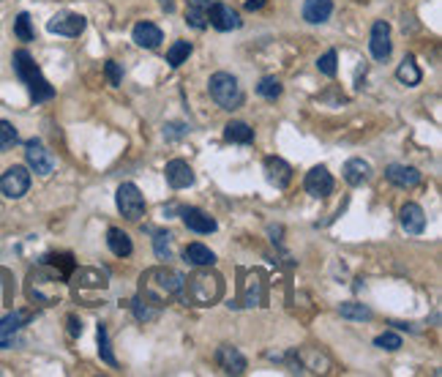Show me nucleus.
I'll list each match as a JSON object with an SVG mask.
<instances>
[{
	"label": "nucleus",
	"mask_w": 442,
	"mask_h": 377,
	"mask_svg": "<svg viewBox=\"0 0 442 377\" xmlns=\"http://www.w3.org/2000/svg\"><path fill=\"white\" fill-rule=\"evenodd\" d=\"M306 191L317 197V200H322V197H328L330 191H333V175L325 170V167H314V170H309V175H306Z\"/></svg>",
	"instance_id": "obj_14"
},
{
	"label": "nucleus",
	"mask_w": 442,
	"mask_h": 377,
	"mask_svg": "<svg viewBox=\"0 0 442 377\" xmlns=\"http://www.w3.org/2000/svg\"><path fill=\"white\" fill-rule=\"evenodd\" d=\"M385 178L399 188H412L420 184V172L415 167H407V164H390L385 170Z\"/></svg>",
	"instance_id": "obj_17"
},
{
	"label": "nucleus",
	"mask_w": 442,
	"mask_h": 377,
	"mask_svg": "<svg viewBox=\"0 0 442 377\" xmlns=\"http://www.w3.org/2000/svg\"><path fill=\"white\" fill-rule=\"evenodd\" d=\"M374 345L382 347V350H399L402 347V337L393 334V331H385V334H379L377 339H374Z\"/></svg>",
	"instance_id": "obj_37"
},
{
	"label": "nucleus",
	"mask_w": 442,
	"mask_h": 377,
	"mask_svg": "<svg viewBox=\"0 0 442 377\" xmlns=\"http://www.w3.org/2000/svg\"><path fill=\"white\" fill-rule=\"evenodd\" d=\"M107 244H109V249H112L115 257H128V254L134 251V244H131L128 232H123L121 227H109V232H107Z\"/></svg>",
	"instance_id": "obj_26"
},
{
	"label": "nucleus",
	"mask_w": 442,
	"mask_h": 377,
	"mask_svg": "<svg viewBox=\"0 0 442 377\" xmlns=\"http://www.w3.org/2000/svg\"><path fill=\"white\" fill-rule=\"evenodd\" d=\"M115 202H118V211L128 221H139L145 216V197L134 184H121L118 194H115Z\"/></svg>",
	"instance_id": "obj_5"
},
{
	"label": "nucleus",
	"mask_w": 442,
	"mask_h": 377,
	"mask_svg": "<svg viewBox=\"0 0 442 377\" xmlns=\"http://www.w3.org/2000/svg\"><path fill=\"white\" fill-rule=\"evenodd\" d=\"M216 361H219V367L227 375H243L246 367H249L246 358H243V353L232 345H221L219 350H216Z\"/></svg>",
	"instance_id": "obj_12"
},
{
	"label": "nucleus",
	"mask_w": 442,
	"mask_h": 377,
	"mask_svg": "<svg viewBox=\"0 0 442 377\" xmlns=\"http://www.w3.org/2000/svg\"><path fill=\"white\" fill-rule=\"evenodd\" d=\"M265 178H268V184H273L276 188H287L289 181H292V167L287 164L284 158L268 156L265 158Z\"/></svg>",
	"instance_id": "obj_15"
},
{
	"label": "nucleus",
	"mask_w": 442,
	"mask_h": 377,
	"mask_svg": "<svg viewBox=\"0 0 442 377\" xmlns=\"http://www.w3.org/2000/svg\"><path fill=\"white\" fill-rule=\"evenodd\" d=\"M369 175H372V167L363 158H349L344 164V181L349 186H363L369 181Z\"/></svg>",
	"instance_id": "obj_22"
},
{
	"label": "nucleus",
	"mask_w": 442,
	"mask_h": 377,
	"mask_svg": "<svg viewBox=\"0 0 442 377\" xmlns=\"http://www.w3.org/2000/svg\"><path fill=\"white\" fill-rule=\"evenodd\" d=\"M216 0H189L186 6V22H189L194 31H205L211 22H208V11Z\"/></svg>",
	"instance_id": "obj_19"
},
{
	"label": "nucleus",
	"mask_w": 442,
	"mask_h": 377,
	"mask_svg": "<svg viewBox=\"0 0 442 377\" xmlns=\"http://www.w3.org/2000/svg\"><path fill=\"white\" fill-rule=\"evenodd\" d=\"M257 94L262 96V98H268V101H276V98L282 96V82H279L276 77H265V80L257 85Z\"/></svg>",
	"instance_id": "obj_30"
},
{
	"label": "nucleus",
	"mask_w": 442,
	"mask_h": 377,
	"mask_svg": "<svg viewBox=\"0 0 442 377\" xmlns=\"http://www.w3.org/2000/svg\"><path fill=\"white\" fill-rule=\"evenodd\" d=\"M153 246H156L158 260H172V235L169 232H156Z\"/></svg>",
	"instance_id": "obj_35"
},
{
	"label": "nucleus",
	"mask_w": 442,
	"mask_h": 377,
	"mask_svg": "<svg viewBox=\"0 0 442 377\" xmlns=\"http://www.w3.org/2000/svg\"><path fill=\"white\" fill-rule=\"evenodd\" d=\"M158 3H161L167 11H172V8H175V0H158Z\"/></svg>",
	"instance_id": "obj_42"
},
{
	"label": "nucleus",
	"mask_w": 442,
	"mask_h": 377,
	"mask_svg": "<svg viewBox=\"0 0 442 377\" xmlns=\"http://www.w3.org/2000/svg\"><path fill=\"white\" fill-rule=\"evenodd\" d=\"M208 22L216 28V31L227 33V31H238L243 22H241V14L232 8V6H227V3H213L211 6V11H208Z\"/></svg>",
	"instance_id": "obj_9"
},
{
	"label": "nucleus",
	"mask_w": 442,
	"mask_h": 377,
	"mask_svg": "<svg viewBox=\"0 0 442 377\" xmlns=\"http://www.w3.org/2000/svg\"><path fill=\"white\" fill-rule=\"evenodd\" d=\"M336 63H339V55H336L333 50H328V52H325V55L317 61V68H319L325 77H336V68H339Z\"/></svg>",
	"instance_id": "obj_36"
},
{
	"label": "nucleus",
	"mask_w": 442,
	"mask_h": 377,
	"mask_svg": "<svg viewBox=\"0 0 442 377\" xmlns=\"http://www.w3.org/2000/svg\"><path fill=\"white\" fill-rule=\"evenodd\" d=\"M134 314H137V320L139 323H151V320H156L158 317V306H153V304H148V301H142L139 295L134 298Z\"/></svg>",
	"instance_id": "obj_32"
},
{
	"label": "nucleus",
	"mask_w": 442,
	"mask_h": 377,
	"mask_svg": "<svg viewBox=\"0 0 442 377\" xmlns=\"http://www.w3.org/2000/svg\"><path fill=\"white\" fill-rule=\"evenodd\" d=\"M339 314L347 317V320H372V309L363 306V304H355V301L342 304V306H339Z\"/></svg>",
	"instance_id": "obj_29"
},
{
	"label": "nucleus",
	"mask_w": 442,
	"mask_h": 377,
	"mask_svg": "<svg viewBox=\"0 0 442 377\" xmlns=\"http://www.w3.org/2000/svg\"><path fill=\"white\" fill-rule=\"evenodd\" d=\"M134 41L139 44V47H145V50H156L158 44L164 41V36H161V28H156L153 22H139V25H134Z\"/></svg>",
	"instance_id": "obj_21"
},
{
	"label": "nucleus",
	"mask_w": 442,
	"mask_h": 377,
	"mask_svg": "<svg viewBox=\"0 0 442 377\" xmlns=\"http://www.w3.org/2000/svg\"><path fill=\"white\" fill-rule=\"evenodd\" d=\"M17 142H20L17 128L8 124V121H0V154H6L8 148H14Z\"/></svg>",
	"instance_id": "obj_31"
},
{
	"label": "nucleus",
	"mask_w": 442,
	"mask_h": 377,
	"mask_svg": "<svg viewBox=\"0 0 442 377\" xmlns=\"http://www.w3.org/2000/svg\"><path fill=\"white\" fill-rule=\"evenodd\" d=\"M330 14H333V0H306L303 3V20L312 25L328 22Z\"/></svg>",
	"instance_id": "obj_20"
},
{
	"label": "nucleus",
	"mask_w": 442,
	"mask_h": 377,
	"mask_svg": "<svg viewBox=\"0 0 442 377\" xmlns=\"http://www.w3.org/2000/svg\"><path fill=\"white\" fill-rule=\"evenodd\" d=\"M28 188H31V172H28V167H22V164H14V167H8V170L0 175V191H3L8 200L25 197Z\"/></svg>",
	"instance_id": "obj_6"
},
{
	"label": "nucleus",
	"mask_w": 442,
	"mask_h": 377,
	"mask_svg": "<svg viewBox=\"0 0 442 377\" xmlns=\"http://www.w3.org/2000/svg\"><path fill=\"white\" fill-rule=\"evenodd\" d=\"M68 334H71V337H79V334H82V323H79L74 314L68 317Z\"/></svg>",
	"instance_id": "obj_39"
},
{
	"label": "nucleus",
	"mask_w": 442,
	"mask_h": 377,
	"mask_svg": "<svg viewBox=\"0 0 442 377\" xmlns=\"http://www.w3.org/2000/svg\"><path fill=\"white\" fill-rule=\"evenodd\" d=\"M25 158H28V167L38 175H49L55 170V156L41 145V140H31L25 145Z\"/></svg>",
	"instance_id": "obj_8"
},
{
	"label": "nucleus",
	"mask_w": 442,
	"mask_h": 377,
	"mask_svg": "<svg viewBox=\"0 0 442 377\" xmlns=\"http://www.w3.org/2000/svg\"><path fill=\"white\" fill-rule=\"evenodd\" d=\"M191 55V44L189 41H175L169 50H167V63L169 66H181V63H186V58Z\"/></svg>",
	"instance_id": "obj_28"
},
{
	"label": "nucleus",
	"mask_w": 442,
	"mask_h": 377,
	"mask_svg": "<svg viewBox=\"0 0 442 377\" xmlns=\"http://www.w3.org/2000/svg\"><path fill=\"white\" fill-rule=\"evenodd\" d=\"M208 91L221 110H238L243 104V88L229 71H216L208 82Z\"/></svg>",
	"instance_id": "obj_4"
},
{
	"label": "nucleus",
	"mask_w": 442,
	"mask_h": 377,
	"mask_svg": "<svg viewBox=\"0 0 442 377\" xmlns=\"http://www.w3.org/2000/svg\"><path fill=\"white\" fill-rule=\"evenodd\" d=\"M183 131H186V126H183V124L164 126V134H167V137H178V134H183Z\"/></svg>",
	"instance_id": "obj_40"
},
{
	"label": "nucleus",
	"mask_w": 442,
	"mask_h": 377,
	"mask_svg": "<svg viewBox=\"0 0 442 377\" xmlns=\"http://www.w3.org/2000/svg\"><path fill=\"white\" fill-rule=\"evenodd\" d=\"M164 178H167V184L172 188H189L191 184H194V170L189 167V161L172 158V161H167V167H164Z\"/></svg>",
	"instance_id": "obj_10"
},
{
	"label": "nucleus",
	"mask_w": 442,
	"mask_h": 377,
	"mask_svg": "<svg viewBox=\"0 0 442 377\" xmlns=\"http://www.w3.org/2000/svg\"><path fill=\"white\" fill-rule=\"evenodd\" d=\"M181 287H183V276L178 271H172L167 265H156L139 276V298L161 309L167 301L181 295Z\"/></svg>",
	"instance_id": "obj_1"
},
{
	"label": "nucleus",
	"mask_w": 442,
	"mask_h": 377,
	"mask_svg": "<svg viewBox=\"0 0 442 377\" xmlns=\"http://www.w3.org/2000/svg\"><path fill=\"white\" fill-rule=\"evenodd\" d=\"M369 50H372L374 61H388V58H390V25H388L385 20H377V22H374Z\"/></svg>",
	"instance_id": "obj_11"
},
{
	"label": "nucleus",
	"mask_w": 442,
	"mask_h": 377,
	"mask_svg": "<svg viewBox=\"0 0 442 377\" xmlns=\"http://www.w3.org/2000/svg\"><path fill=\"white\" fill-rule=\"evenodd\" d=\"M14 71H17V77L25 82V88H28V94H31V98L36 104L49 101V98L55 96V88L47 82V77L41 74V68L36 66V61L31 58L28 50H17V52H14Z\"/></svg>",
	"instance_id": "obj_3"
},
{
	"label": "nucleus",
	"mask_w": 442,
	"mask_h": 377,
	"mask_svg": "<svg viewBox=\"0 0 442 377\" xmlns=\"http://www.w3.org/2000/svg\"><path fill=\"white\" fill-rule=\"evenodd\" d=\"M399 219H402L404 232H410V235H420L426 230V214L418 202H404L399 211Z\"/></svg>",
	"instance_id": "obj_16"
},
{
	"label": "nucleus",
	"mask_w": 442,
	"mask_h": 377,
	"mask_svg": "<svg viewBox=\"0 0 442 377\" xmlns=\"http://www.w3.org/2000/svg\"><path fill=\"white\" fill-rule=\"evenodd\" d=\"M14 36H17L20 41H33L36 31H33V22L28 14H20V17L14 20Z\"/></svg>",
	"instance_id": "obj_33"
},
{
	"label": "nucleus",
	"mask_w": 442,
	"mask_h": 377,
	"mask_svg": "<svg viewBox=\"0 0 442 377\" xmlns=\"http://www.w3.org/2000/svg\"><path fill=\"white\" fill-rule=\"evenodd\" d=\"M98 355H101L104 364L118 367V361H115V355H112V347H109V339H107V328H104V325H98Z\"/></svg>",
	"instance_id": "obj_34"
},
{
	"label": "nucleus",
	"mask_w": 442,
	"mask_h": 377,
	"mask_svg": "<svg viewBox=\"0 0 442 377\" xmlns=\"http://www.w3.org/2000/svg\"><path fill=\"white\" fill-rule=\"evenodd\" d=\"M224 140L238 142V145H249V142H254V128L243 121H229L224 126Z\"/></svg>",
	"instance_id": "obj_25"
},
{
	"label": "nucleus",
	"mask_w": 442,
	"mask_h": 377,
	"mask_svg": "<svg viewBox=\"0 0 442 377\" xmlns=\"http://www.w3.org/2000/svg\"><path fill=\"white\" fill-rule=\"evenodd\" d=\"M183 257H186V263L194 265V268H208V265L216 263V254L208 249L205 244H189L186 251H183Z\"/></svg>",
	"instance_id": "obj_24"
},
{
	"label": "nucleus",
	"mask_w": 442,
	"mask_h": 377,
	"mask_svg": "<svg viewBox=\"0 0 442 377\" xmlns=\"http://www.w3.org/2000/svg\"><path fill=\"white\" fill-rule=\"evenodd\" d=\"M85 17L82 14H74V11H63V14H55L49 22H47V31L58 33V36H68V38H77L79 33L85 31Z\"/></svg>",
	"instance_id": "obj_7"
},
{
	"label": "nucleus",
	"mask_w": 442,
	"mask_h": 377,
	"mask_svg": "<svg viewBox=\"0 0 442 377\" xmlns=\"http://www.w3.org/2000/svg\"><path fill=\"white\" fill-rule=\"evenodd\" d=\"M181 295L191 306H213L224 295V279L216 271H211V265L199 268V271L191 274L189 279H183Z\"/></svg>",
	"instance_id": "obj_2"
},
{
	"label": "nucleus",
	"mask_w": 442,
	"mask_h": 377,
	"mask_svg": "<svg viewBox=\"0 0 442 377\" xmlns=\"http://www.w3.org/2000/svg\"><path fill=\"white\" fill-rule=\"evenodd\" d=\"M33 314L25 312V309H20V312H11L6 314L3 320H0V350H6V347L14 345V334L31 320Z\"/></svg>",
	"instance_id": "obj_13"
},
{
	"label": "nucleus",
	"mask_w": 442,
	"mask_h": 377,
	"mask_svg": "<svg viewBox=\"0 0 442 377\" xmlns=\"http://www.w3.org/2000/svg\"><path fill=\"white\" fill-rule=\"evenodd\" d=\"M183 224L189 227L191 232H199V235L216 232V227H219L213 216H208V214L199 211V208H186V211H183Z\"/></svg>",
	"instance_id": "obj_18"
},
{
	"label": "nucleus",
	"mask_w": 442,
	"mask_h": 377,
	"mask_svg": "<svg viewBox=\"0 0 442 377\" xmlns=\"http://www.w3.org/2000/svg\"><path fill=\"white\" fill-rule=\"evenodd\" d=\"M265 6V0H246V8L249 11H257V8H262Z\"/></svg>",
	"instance_id": "obj_41"
},
{
	"label": "nucleus",
	"mask_w": 442,
	"mask_h": 377,
	"mask_svg": "<svg viewBox=\"0 0 442 377\" xmlns=\"http://www.w3.org/2000/svg\"><path fill=\"white\" fill-rule=\"evenodd\" d=\"M104 74H107L109 85H121V82H123V71H121L118 61H107V66H104Z\"/></svg>",
	"instance_id": "obj_38"
},
{
	"label": "nucleus",
	"mask_w": 442,
	"mask_h": 377,
	"mask_svg": "<svg viewBox=\"0 0 442 377\" xmlns=\"http://www.w3.org/2000/svg\"><path fill=\"white\" fill-rule=\"evenodd\" d=\"M71 279H74V284H79V287H107L109 284L107 271H98V268H79V271L74 268Z\"/></svg>",
	"instance_id": "obj_23"
},
{
	"label": "nucleus",
	"mask_w": 442,
	"mask_h": 377,
	"mask_svg": "<svg viewBox=\"0 0 442 377\" xmlns=\"http://www.w3.org/2000/svg\"><path fill=\"white\" fill-rule=\"evenodd\" d=\"M396 77H399V82H404V85H418V82H420V77H423V74H420V68H418V63H415V58H404V63H402V66H399V68H396Z\"/></svg>",
	"instance_id": "obj_27"
}]
</instances>
